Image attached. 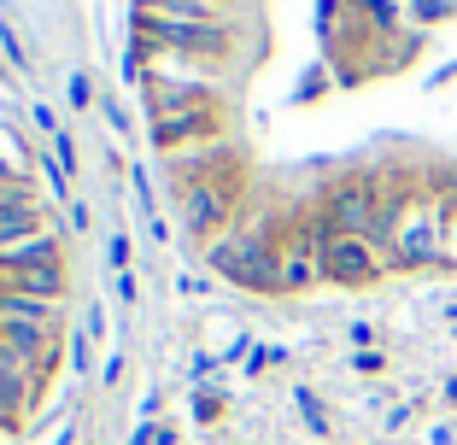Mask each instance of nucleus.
<instances>
[{
    "instance_id": "obj_29",
    "label": "nucleus",
    "mask_w": 457,
    "mask_h": 445,
    "mask_svg": "<svg viewBox=\"0 0 457 445\" xmlns=\"http://www.w3.org/2000/svg\"><path fill=\"white\" fill-rule=\"evenodd\" d=\"M100 111H106V123L118 129V136H129V118H123V106H118V100H100Z\"/></svg>"
},
{
    "instance_id": "obj_33",
    "label": "nucleus",
    "mask_w": 457,
    "mask_h": 445,
    "mask_svg": "<svg viewBox=\"0 0 457 445\" xmlns=\"http://www.w3.org/2000/svg\"><path fill=\"white\" fill-rule=\"evenodd\" d=\"M65 229H71V235H82V229H88V205H77V200H71V217H65Z\"/></svg>"
},
{
    "instance_id": "obj_27",
    "label": "nucleus",
    "mask_w": 457,
    "mask_h": 445,
    "mask_svg": "<svg viewBox=\"0 0 457 445\" xmlns=\"http://www.w3.org/2000/svg\"><path fill=\"white\" fill-rule=\"evenodd\" d=\"M29 118H36V129H41V136H47V141L59 136V111L47 106V100H36V106H29Z\"/></svg>"
},
{
    "instance_id": "obj_23",
    "label": "nucleus",
    "mask_w": 457,
    "mask_h": 445,
    "mask_svg": "<svg viewBox=\"0 0 457 445\" xmlns=\"http://www.w3.org/2000/svg\"><path fill=\"white\" fill-rule=\"evenodd\" d=\"M223 416V399L212 387H194V422H217Z\"/></svg>"
},
{
    "instance_id": "obj_34",
    "label": "nucleus",
    "mask_w": 457,
    "mask_h": 445,
    "mask_svg": "<svg viewBox=\"0 0 457 445\" xmlns=\"http://www.w3.org/2000/svg\"><path fill=\"white\" fill-rule=\"evenodd\" d=\"M164 0H129V18H159Z\"/></svg>"
},
{
    "instance_id": "obj_2",
    "label": "nucleus",
    "mask_w": 457,
    "mask_h": 445,
    "mask_svg": "<svg viewBox=\"0 0 457 445\" xmlns=\"http://www.w3.org/2000/svg\"><path fill=\"white\" fill-rule=\"evenodd\" d=\"M141 36L159 47L170 65H228L235 54V24H176V18H129Z\"/></svg>"
},
{
    "instance_id": "obj_22",
    "label": "nucleus",
    "mask_w": 457,
    "mask_h": 445,
    "mask_svg": "<svg viewBox=\"0 0 457 445\" xmlns=\"http://www.w3.org/2000/svg\"><path fill=\"white\" fill-rule=\"evenodd\" d=\"M323 88H328V70H323V65H311V70H305V77H299V88H294V100H299V106H311V100L323 95Z\"/></svg>"
},
{
    "instance_id": "obj_36",
    "label": "nucleus",
    "mask_w": 457,
    "mask_h": 445,
    "mask_svg": "<svg viewBox=\"0 0 457 445\" xmlns=\"http://www.w3.org/2000/svg\"><path fill=\"white\" fill-rule=\"evenodd\" d=\"M0 188H18V170H12V159H0Z\"/></svg>"
},
{
    "instance_id": "obj_17",
    "label": "nucleus",
    "mask_w": 457,
    "mask_h": 445,
    "mask_svg": "<svg viewBox=\"0 0 457 445\" xmlns=\"http://www.w3.org/2000/svg\"><path fill=\"white\" fill-rule=\"evenodd\" d=\"M294 405H299V416H305L311 433H328V410H323V399H317L311 387H294Z\"/></svg>"
},
{
    "instance_id": "obj_11",
    "label": "nucleus",
    "mask_w": 457,
    "mask_h": 445,
    "mask_svg": "<svg viewBox=\"0 0 457 445\" xmlns=\"http://www.w3.org/2000/svg\"><path fill=\"white\" fill-rule=\"evenodd\" d=\"M41 264H65V229H47V235H36V241L12 246V252H0V276L41 270Z\"/></svg>"
},
{
    "instance_id": "obj_10",
    "label": "nucleus",
    "mask_w": 457,
    "mask_h": 445,
    "mask_svg": "<svg viewBox=\"0 0 457 445\" xmlns=\"http://www.w3.org/2000/svg\"><path fill=\"white\" fill-rule=\"evenodd\" d=\"M36 392H41L36 369H29L24 358H18V351L0 340V405H6L18 422H24V410H29V399H36Z\"/></svg>"
},
{
    "instance_id": "obj_5",
    "label": "nucleus",
    "mask_w": 457,
    "mask_h": 445,
    "mask_svg": "<svg viewBox=\"0 0 457 445\" xmlns=\"http://www.w3.org/2000/svg\"><path fill=\"white\" fill-rule=\"evenodd\" d=\"M323 217L340 235H363V241H370V229H376V217H381L376 170H352V176H340V182H328L323 188Z\"/></svg>"
},
{
    "instance_id": "obj_1",
    "label": "nucleus",
    "mask_w": 457,
    "mask_h": 445,
    "mask_svg": "<svg viewBox=\"0 0 457 445\" xmlns=\"http://www.w3.org/2000/svg\"><path fill=\"white\" fill-rule=\"evenodd\" d=\"M205 264H212L228 287H246V293H282L276 235H264V229H223L212 246H205Z\"/></svg>"
},
{
    "instance_id": "obj_7",
    "label": "nucleus",
    "mask_w": 457,
    "mask_h": 445,
    "mask_svg": "<svg viewBox=\"0 0 457 445\" xmlns=\"http://www.w3.org/2000/svg\"><path fill=\"white\" fill-rule=\"evenodd\" d=\"M381 270H387V258L363 241V235H340L335 229L323 241V282H335V287H370V282H381Z\"/></svg>"
},
{
    "instance_id": "obj_13",
    "label": "nucleus",
    "mask_w": 457,
    "mask_h": 445,
    "mask_svg": "<svg viewBox=\"0 0 457 445\" xmlns=\"http://www.w3.org/2000/svg\"><path fill=\"white\" fill-rule=\"evenodd\" d=\"M47 229H54V223H47L41 200L36 205H18V211H0V252H12V246L36 241V235H47Z\"/></svg>"
},
{
    "instance_id": "obj_35",
    "label": "nucleus",
    "mask_w": 457,
    "mask_h": 445,
    "mask_svg": "<svg viewBox=\"0 0 457 445\" xmlns=\"http://www.w3.org/2000/svg\"><path fill=\"white\" fill-rule=\"evenodd\" d=\"M123 375V358H118V351H112V358H106V369H100V381H106V387H112V381H118Z\"/></svg>"
},
{
    "instance_id": "obj_21",
    "label": "nucleus",
    "mask_w": 457,
    "mask_h": 445,
    "mask_svg": "<svg viewBox=\"0 0 457 445\" xmlns=\"http://www.w3.org/2000/svg\"><path fill=\"white\" fill-rule=\"evenodd\" d=\"M65 358H71V369H77V375H88V358H95V334H88V328H77V334H71V346H65Z\"/></svg>"
},
{
    "instance_id": "obj_26",
    "label": "nucleus",
    "mask_w": 457,
    "mask_h": 445,
    "mask_svg": "<svg viewBox=\"0 0 457 445\" xmlns=\"http://www.w3.org/2000/svg\"><path fill=\"white\" fill-rule=\"evenodd\" d=\"M346 340H352V351H376L381 328H376V323H352V328H346Z\"/></svg>"
},
{
    "instance_id": "obj_39",
    "label": "nucleus",
    "mask_w": 457,
    "mask_h": 445,
    "mask_svg": "<svg viewBox=\"0 0 457 445\" xmlns=\"http://www.w3.org/2000/svg\"><path fill=\"white\" fill-rule=\"evenodd\" d=\"M54 445H77V428H59V440Z\"/></svg>"
},
{
    "instance_id": "obj_4",
    "label": "nucleus",
    "mask_w": 457,
    "mask_h": 445,
    "mask_svg": "<svg viewBox=\"0 0 457 445\" xmlns=\"http://www.w3.org/2000/svg\"><path fill=\"white\" fill-rule=\"evenodd\" d=\"M440 258H445V211L422 194V200L404 211L399 235H393L387 270H434Z\"/></svg>"
},
{
    "instance_id": "obj_28",
    "label": "nucleus",
    "mask_w": 457,
    "mask_h": 445,
    "mask_svg": "<svg viewBox=\"0 0 457 445\" xmlns=\"http://www.w3.org/2000/svg\"><path fill=\"white\" fill-rule=\"evenodd\" d=\"M112 299H118V305H135V299H141V287H135V276H129V270L112 276Z\"/></svg>"
},
{
    "instance_id": "obj_20",
    "label": "nucleus",
    "mask_w": 457,
    "mask_h": 445,
    "mask_svg": "<svg viewBox=\"0 0 457 445\" xmlns=\"http://www.w3.org/2000/svg\"><path fill=\"white\" fill-rule=\"evenodd\" d=\"M129 188H135L141 217H159V205H153V182H147V164H129Z\"/></svg>"
},
{
    "instance_id": "obj_18",
    "label": "nucleus",
    "mask_w": 457,
    "mask_h": 445,
    "mask_svg": "<svg viewBox=\"0 0 457 445\" xmlns=\"http://www.w3.org/2000/svg\"><path fill=\"white\" fill-rule=\"evenodd\" d=\"M0 54H6V65L12 70H29V54H24V41H18V29H12V18L0 12Z\"/></svg>"
},
{
    "instance_id": "obj_24",
    "label": "nucleus",
    "mask_w": 457,
    "mask_h": 445,
    "mask_svg": "<svg viewBox=\"0 0 457 445\" xmlns=\"http://www.w3.org/2000/svg\"><path fill=\"white\" fill-rule=\"evenodd\" d=\"M106 264H112V276L129 270V235H112L106 241Z\"/></svg>"
},
{
    "instance_id": "obj_19",
    "label": "nucleus",
    "mask_w": 457,
    "mask_h": 445,
    "mask_svg": "<svg viewBox=\"0 0 457 445\" xmlns=\"http://www.w3.org/2000/svg\"><path fill=\"white\" fill-rule=\"evenodd\" d=\"M65 106H71V111H88V106H95V77H88V70H71V82H65Z\"/></svg>"
},
{
    "instance_id": "obj_38",
    "label": "nucleus",
    "mask_w": 457,
    "mask_h": 445,
    "mask_svg": "<svg viewBox=\"0 0 457 445\" xmlns=\"http://www.w3.org/2000/svg\"><path fill=\"white\" fill-rule=\"evenodd\" d=\"M457 77V59H452V65H440V70H434V82H452Z\"/></svg>"
},
{
    "instance_id": "obj_37",
    "label": "nucleus",
    "mask_w": 457,
    "mask_h": 445,
    "mask_svg": "<svg viewBox=\"0 0 457 445\" xmlns=\"http://www.w3.org/2000/svg\"><path fill=\"white\" fill-rule=\"evenodd\" d=\"M0 433H18V416H12L6 405H0Z\"/></svg>"
},
{
    "instance_id": "obj_12",
    "label": "nucleus",
    "mask_w": 457,
    "mask_h": 445,
    "mask_svg": "<svg viewBox=\"0 0 457 445\" xmlns=\"http://www.w3.org/2000/svg\"><path fill=\"white\" fill-rule=\"evenodd\" d=\"M0 287H6V293H24V299H47V305H59V299H65V264L12 270V276H0Z\"/></svg>"
},
{
    "instance_id": "obj_6",
    "label": "nucleus",
    "mask_w": 457,
    "mask_h": 445,
    "mask_svg": "<svg viewBox=\"0 0 457 445\" xmlns=\"http://www.w3.org/2000/svg\"><path fill=\"white\" fill-rule=\"evenodd\" d=\"M176 205H182V229H188L194 241H217L223 223L235 217V205H241V194H235V182H223V176H188L182 194H176Z\"/></svg>"
},
{
    "instance_id": "obj_40",
    "label": "nucleus",
    "mask_w": 457,
    "mask_h": 445,
    "mask_svg": "<svg viewBox=\"0 0 457 445\" xmlns=\"http://www.w3.org/2000/svg\"><path fill=\"white\" fill-rule=\"evenodd\" d=\"M445 405H457V381H445Z\"/></svg>"
},
{
    "instance_id": "obj_9",
    "label": "nucleus",
    "mask_w": 457,
    "mask_h": 445,
    "mask_svg": "<svg viewBox=\"0 0 457 445\" xmlns=\"http://www.w3.org/2000/svg\"><path fill=\"white\" fill-rule=\"evenodd\" d=\"M0 340L36 369V381L59 364V328H36V323H0Z\"/></svg>"
},
{
    "instance_id": "obj_3",
    "label": "nucleus",
    "mask_w": 457,
    "mask_h": 445,
    "mask_svg": "<svg viewBox=\"0 0 457 445\" xmlns=\"http://www.w3.org/2000/svg\"><path fill=\"white\" fill-rule=\"evenodd\" d=\"M205 106H223V100H217V82H200L194 65L176 70L170 59H164V65H153L147 82H141V111H147V123L182 118V111H205Z\"/></svg>"
},
{
    "instance_id": "obj_14",
    "label": "nucleus",
    "mask_w": 457,
    "mask_h": 445,
    "mask_svg": "<svg viewBox=\"0 0 457 445\" xmlns=\"http://www.w3.org/2000/svg\"><path fill=\"white\" fill-rule=\"evenodd\" d=\"M0 323L59 328V305H47V299H24V293H6V287H0Z\"/></svg>"
},
{
    "instance_id": "obj_31",
    "label": "nucleus",
    "mask_w": 457,
    "mask_h": 445,
    "mask_svg": "<svg viewBox=\"0 0 457 445\" xmlns=\"http://www.w3.org/2000/svg\"><path fill=\"white\" fill-rule=\"evenodd\" d=\"M276 358H282V351H270V346H258L253 358H246V375H258V369H264V364H276Z\"/></svg>"
},
{
    "instance_id": "obj_30",
    "label": "nucleus",
    "mask_w": 457,
    "mask_h": 445,
    "mask_svg": "<svg viewBox=\"0 0 457 445\" xmlns=\"http://www.w3.org/2000/svg\"><path fill=\"white\" fill-rule=\"evenodd\" d=\"M440 264H445V270H457V217L445 223V258H440Z\"/></svg>"
},
{
    "instance_id": "obj_25",
    "label": "nucleus",
    "mask_w": 457,
    "mask_h": 445,
    "mask_svg": "<svg viewBox=\"0 0 457 445\" xmlns=\"http://www.w3.org/2000/svg\"><path fill=\"white\" fill-rule=\"evenodd\" d=\"M54 159H59V170H65V176H77V141H71L65 129L54 136Z\"/></svg>"
},
{
    "instance_id": "obj_8",
    "label": "nucleus",
    "mask_w": 457,
    "mask_h": 445,
    "mask_svg": "<svg viewBox=\"0 0 457 445\" xmlns=\"http://www.w3.org/2000/svg\"><path fill=\"white\" fill-rule=\"evenodd\" d=\"M200 141H223V106H205V111H182V118H164L147 123V147L153 152H182V147H200Z\"/></svg>"
},
{
    "instance_id": "obj_32",
    "label": "nucleus",
    "mask_w": 457,
    "mask_h": 445,
    "mask_svg": "<svg viewBox=\"0 0 457 445\" xmlns=\"http://www.w3.org/2000/svg\"><path fill=\"white\" fill-rule=\"evenodd\" d=\"M352 369H358V375H376V369H381V351H358V358H352Z\"/></svg>"
},
{
    "instance_id": "obj_16",
    "label": "nucleus",
    "mask_w": 457,
    "mask_h": 445,
    "mask_svg": "<svg viewBox=\"0 0 457 445\" xmlns=\"http://www.w3.org/2000/svg\"><path fill=\"white\" fill-rule=\"evenodd\" d=\"M404 18H411V29H434L457 18V0H404Z\"/></svg>"
},
{
    "instance_id": "obj_41",
    "label": "nucleus",
    "mask_w": 457,
    "mask_h": 445,
    "mask_svg": "<svg viewBox=\"0 0 457 445\" xmlns=\"http://www.w3.org/2000/svg\"><path fill=\"white\" fill-rule=\"evenodd\" d=\"M0 82H12V65H6V59H0Z\"/></svg>"
},
{
    "instance_id": "obj_15",
    "label": "nucleus",
    "mask_w": 457,
    "mask_h": 445,
    "mask_svg": "<svg viewBox=\"0 0 457 445\" xmlns=\"http://www.w3.org/2000/svg\"><path fill=\"white\" fill-rule=\"evenodd\" d=\"M358 18L370 24L376 41H387V36H399V24H404V0H358Z\"/></svg>"
}]
</instances>
